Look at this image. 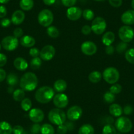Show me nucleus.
Here are the masks:
<instances>
[{
	"label": "nucleus",
	"mask_w": 134,
	"mask_h": 134,
	"mask_svg": "<svg viewBox=\"0 0 134 134\" xmlns=\"http://www.w3.org/2000/svg\"><path fill=\"white\" fill-rule=\"evenodd\" d=\"M13 133V127L11 124L5 121L0 122V134H11Z\"/></svg>",
	"instance_id": "obj_22"
},
{
	"label": "nucleus",
	"mask_w": 134,
	"mask_h": 134,
	"mask_svg": "<svg viewBox=\"0 0 134 134\" xmlns=\"http://www.w3.org/2000/svg\"><path fill=\"white\" fill-rule=\"evenodd\" d=\"M7 82L9 86H16L19 82L18 76L14 73H10L7 77Z\"/></svg>",
	"instance_id": "obj_29"
},
{
	"label": "nucleus",
	"mask_w": 134,
	"mask_h": 134,
	"mask_svg": "<svg viewBox=\"0 0 134 134\" xmlns=\"http://www.w3.org/2000/svg\"><path fill=\"white\" fill-rule=\"evenodd\" d=\"M41 127H42V126H41L39 124L35 123V124H34L33 126H32L31 131H32V133H41Z\"/></svg>",
	"instance_id": "obj_42"
},
{
	"label": "nucleus",
	"mask_w": 134,
	"mask_h": 134,
	"mask_svg": "<svg viewBox=\"0 0 134 134\" xmlns=\"http://www.w3.org/2000/svg\"><path fill=\"white\" fill-rule=\"evenodd\" d=\"M1 49H2V45L0 44V51H1Z\"/></svg>",
	"instance_id": "obj_57"
},
{
	"label": "nucleus",
	"mask_w": 134,
	"mask_h": 134,
	"mask_svg": "<svg viewBox=\"0 0 134 134\" xmlns=\"http://www.w3.org/2000/svg\"><path fill=\"white\" fill-rule=\"evenodd\" d=\"M89 80L93 83H97L100 82L101 78H102V75L100 74V72L99 71H93L89 74Z\"/></svg>",
	"instance_id": "obj_26"
},
{
	"label": "nucleus",
	"mask_w": 134,
	"mask_h": 134,
	"mask_svg": "<svg viewBox=\"0 0 134 134\" xmlns=\"http://www.w3.org/2000/svg\"><path fill=\"white\" fill-rule=\"evenodd\" d=\"M95 1H97V2H103V1H105V0H95Z\"/></svg>",
	"instance_id": "obj_56"
},
{
	"label": "nucleus",
	"mask_w": 134,
	"mask_h": 134,
	"mask_svg": "<svg viewBox=\"0 0 134 134\" xmlns=\"http://www.w3.org/2000/svg\"><path fill=\"white\" fill-rule=\"evenodd\" d=\"M125 58L128 63L134 64V48H131L126 51Z\"/></svg>",
	"instance_id": "obj_34"
},
{
	"label": "nucleus",
	"mask_w": 134,
	"mask_h": 134,
	"mask_svg": "<svg viewBox=\"0 0 134 134\" xmlns=\"http://www.w3.org/2000/svg\"><path fill=\"white\" fill-rule=\"evenodd\" d=\"M122 86L118 83H114V84H113V86L110 87V90H109V91L112 93L114 94H119L122 91Z\"/></svg>",
	"instance_id": "obj_37"
},
{
	"label": "nucleus",
	"mask_w": 134,
	"mask_h": 134,
	"mask_svg": "<svg viewBox=\"0 0 134 134\" xmlns=\"http://www.w3.org/2000/svg\"><path fill=\"white\" fill-rule=\"evenodd\" d=\"M109 113L114 117H120L122 114L123 109L118 104H111L109 107Z\"/></svg>",
	"instance_id": "obj_21"
},
{
	"label": "nucleus",
	"mask_w": 134,
	"mask_h": 134,
	"mask_svg": "<svg viewBox=\"0 0 134 134\" xmlns=\"http://www.w3.org/2000/svg\"><path fill=\"white\" fill-rule=\"evenodd\" d=\"M43 2L46 5H51L55 3L56 0H43Z\"/></svg>",
	"instance_id": "obj_53"
},
{
	"label": "nucleus",
	"mask_w": 134,
	"mask_h": 134,
	"mask_svg": "<svg viewBox=\"0 0 134 134\" xmlns=\"http://www.w3.org/2000/svg\"><path fill=\"white\" fill-rule=\"evenodd\" d=\"M13 65L15 69L20 71H24L26 70L28 66V62L22 57L16 58L13 62Z\"/></svg>",
	"instance_id": "obj_18"
},
{
	"label": "nucleus",
	"mask_w": 134,
	"mask_h": 134,
	"mask_svg": "<svg viewBox=\"0 0 134 134\" xmlns=\"http://www.w3.org/2000/svg\"><path fill=\"white\" fill-rule=\"evenodd\" d=\"M30 119L34 123H40L44 119V113L41 109L35 108L30 110L29 114Z\"/></svg>",
	"instance_id": "obj_15"
},
{
	"label": "nucleus",
	"mask_w": 134,
	"mask_h": 134,
	"mask_svg": "<svg viewBox=\"0 0 134 134\" xmlns=\"http://www.w3.org/2000/svg\"><path fill=\"white\" fill-rule=\"evenodd\" d=\"M21 108L24 111H29L32 108V101L28 98H24L21 101Z\"/></svg>",
	"instance_id": "obj_32"
},
{
	"label": "nucleus",
	"mask_w": 134,
	"mask_h": 134,
	"mask_svg": "<svg viewBox=\"0 0 134 134\" xmlns=\"http://www.w3.org/2000/svg\"><path fill=\"white\" fill-rule=\"evenodd\" d=\"M40 54V51L38 49V48H36V47H32L30 49L29 51V55H30L32 57H38V56Z\"/></svg>",
	"instance_id": "obj_41"
},
{
	"label": "nucleus",
	"mask_w": 134,
	"mask_h": 134,
	"mask_svg": "<svg viewBox=\"0 0 134 134\" xmlns=\"http://www.w3.org/2000/svg\"><path fill=\"white\" fill-rule=\"evenodd\" d=\"M69 127L66 124H61L58 126L57 127V133L59 134H66L68 131Z\"/></svg>",
	"instance_id": "obj_38"
},
{
	"label": "nucleus",
	"mask_w": 134,
	"mask_h": 134,
	"mask_svg": "<svg viewBox=\"0 0 134 134\" xmlns=\"http://www.w3.org/2000/svg\"><path fill=\"white\" fill-rule=\"evenodd\" d=\"M42 65V60L40 57H34L31 60L30 66L34 70H37L40 69V67Z\"/></svg>",
	"instance_id": "obj_33"
},
{
	"label": "nucleus",
	"mask_w": 134,
	"mask_h": 134,
	"mask_svg": "<svg viewBox=\"0 0 134 134\" xmlns=\"http://www.w3.org/2000/svg\"><path fill=\"white\" fill-rule=\"evenodd\" d=\"M6 76H7L6 72L3 69H0V82H3L6 78Z\"/></svg>",
	"instance_id": "obj_52"
},
{
	"label": "nucleus",
	"mask_w": 134,
	"mask_h": 134,
	"mask_svg": "<svg viewBox=\"0 0 134 134\" xmlns=\"http://www.w3.org/2000/svg\"><path fill=\"white\" fill-rule=\"evenodd\" d=\"M82 16L83 19H86V20H91L93 19L95 15L92 10L90 9H86L82 11Z\"/></svg>",
	"instance_id": "obj_35"
},
{
	"label": "nucleus",
	"mask_w": 134,
	"mask_h": 134,
	"mask_svg": "<svg viewBox=\"0 0 134 134\" xmlns=\"http://www.w3.org/2000/svg\"><path fill=\"white\" fill-rule=\"evenodd\" d=\"M109 2L113 7H119L122 4V0H109Z\"/></svg>",
	"instance_id": "obj_44"
},
{
	"label": "nucleus",
	"mask_w": 134,
	"mask_h": 134,
	"mask_svg": "<svg viewBox=\"0 0 134 134\" xmlns=\"http://www.w3.org/2000/svg\"><path fill=\"white\" fill-rule=\"evenodd\" d=\"M7 15V9L5 6H0V18L3 19Z\"/></svg>",
	"instance_id": "obj_49"
},
{
	"label": "nucleus",
	"mask_w": 134,
	"mask_h": 134,
	"mask_svg": "<svg viewBox=\"0 0 134 134\" xmlns=\"http://www.w3.org/2000/svg\"><path fill=\"white\" fill-rule=\"evenodd\" d=\"M133 127L132 122L130 118L125 116H120L116 120L115 127L118 131L124 133L130 132Z\"/></svg>",
	"instance_id": "obj_5"
},
{
	"label": "nucleus",
	"mask_w": 134,
	"mask_h": 134,
	"mask_svg": "<svg viewBox=\"0 0 134 134\" xmlns=\"http://www.w3.org/2000/svg\"><path fill=\"white\" fill-rule=\"evenodd\" d=\"M47 33L49 36L53 38H56L59 37V30L55 26H50L47 28Z\"/></svg>",
	"instance_id": "obj_30"
},
{
	"label": "nucleus",
	"mask_w": 134,
	"mask_h": 134,
	"mask_svg": "<svg viewBox=\"0 0 134 134\" xmlns=\"http://www.w3.org/2000/svg\"><path fill=\"white\" fill-rule=\"evenodd\" d=\"M19 5L23 11H30L34 7V1L33 0H20Z\"/></svg>",
	"instance_id": "obj_25"
},
{
	"label": "nucleus",
	"mask_w": 134,
	"mask_h": 134,
	"mask_svg": "<svg viewBox=\"0 0 134 134\" xmlns=\"http://www.w3.org/2000/svg\"><path fill=\"white\" fill-rule=\"evenodd\" d=\"M131 7H132V8L134 10V0H132V1H131Z\"/></svg>",
	"instance_id": "obj_55"
},
{
	"label": "nucleus",
	"mask_w": 134,
	"mask_h": 134,
	"mask_svg": "<svg viewBox=\"0 0 134 134\" xmlns=\"http://www.w3.org/2000/svg\"><path fill=\"white\" fill-rule=\"evenodd\" d=\"M25 19V14L21 10L15 11L11 16V23L15 25H19L24 22Z\"/></svg>",
	"instance_id": "obj_17"
},
{
	"label": "nucleus",
	"mask_w": 134,
	"mask_h": 134,
	"mask_svg": "<svg viewBox=\"0 0 134 134\" xmlns=\"http://www.w3.org/2000/svg\"><path fill=\"white\" fill-rule=\"evenodd\" d=\"M19 44V41L18 38L12 36L5 37L2 41V46L6 51H14L17 48Z\"/></svg>",
	"instance_id": "obj_9"
},
{
	"label": "nucleus",
	"mask_w": 134,
	"mask_h": 134,
	"mask_svg": "<svg viewBox=\"0 0 134 134\" xmlns=\"http://www.w3.org/2000/svg\"><path fill=\"white\" fill-rule=\"evenodd\" d=\"M38 83L37 76L34 73L30 72L23 74L20 80V87L24 91H33L37 87Z\"/></svg>",
	"instance_id": "obj_1"
},
{
	"label": "nucleus",
	"mask_w": 134,
	"mask_h": 134,
	"mask_svg": "<svg viewBox=\"0 0 134 134\" xmlns=\"http://www.w3.org/2000/svg\"><path fill=\"white\" fill-rule=\"evenodd\" d=\"M53 104L58 109H64L69 104V98L64 93H57L53 99Z\"/></svg>",
	"instance_id": "obj_11"
},
{
	"label": "nucleus",
	"mask_w": 134,
	"mask_h": 134,
	"mask_svg": "<svg viewBox=\"0 0 134 134\" xmlns=\"http://www.w3.org/2000/svg\"><path fill=\"white\" fill-rule=\"evenodd\" d=\"M91 32V26L89 25H85L82 28V33L83 35H89Z\"/></svg>",
	"instance_id": "obj_47"
},
{
	"label": "nucleus",
	"mask_w": 134,
	"mask_h": 134,
	"mask_svg": "<svg viewBox=\"0 0 134 134\" xmlns=\"http://www.w3.org/2000/svg\"><path fill=\"white\" fill-rule=\"evenodd\" d=\"M11 23V20L10 19H7V18H4L0 21V24L3 28H7V27L9 26L10 24Z\"/></svg>",
	"instance_id": "obj_45"
},
{
	"label": "nucleus",
	"mask_w": 134,
	"mask_h": 134,
	"mask_svg": "<svg viewBox=\"0 0 134 134\" xmlns=\"http://www.w3.org/2000/svg\"><path fill=\"white\" fill-rule=\"evenodd\" d=\"M82 115V109L80 107L72 106L67 110L66 117L70 121H76L79 120Z\"/></svg>",
	"instance_id": "obj_12"
},
{
	"label": "nucleus",
	"mask_w": 134,
	"mask_h": 134,
	"mask_svg": "<svg viewBox=\"0 0 134 134\" xmlns=\"http://www.w3.org/2000/svg\"><path fill=\"white\" fill-rule=\"evenodd\" d=\"M48 119L51 124L59 126L64 124L66 119V114L61 109H51L48 114Z\"/></svg>",
	"instance_id": "obj_3"
},
{
	"label": "nucleus",
	"mask_w": 134,
	"mask_h": 134,
	"mask_svg": "<svg viewBox=\"0 0 134 134\" xmlns=\"http://www.w3.org/2000/svg\"><path fill=\"white\" fill-rule=\"evenodd\" d=\"M42 134H55V129L49 124H44L41 127Z\"/></svg>",
	"instance_id": "obj_28"
},
{
	"label": "nucleus",
	"mask_w": 134,
	"mask_h": 134,
	"mask_svg": "<svg viewBox=\"0 0 134 134\" xmlns=\"http://www.w3.org/2000/svg\"><path fill=\"white\" fill-rule=\"evenodd\" d=\"M53 14L49 9H43L39 13L38 16V23L43 27H49L53 21Z\"/></svg>",
	"instance_id": "obj_6"
},
{
	"label": "nucleus",
	"mask_w": 134,
	"mask_h": 134,
	"mask_svg": "<svg viewBox=\"0 0 134 134\" xmlns=\"http://www.w3.org/2000/svg\"><path fill=\"white\" fill-rule=\"evenodd\" d=\"M7 61V59L5 55L3 53H0V67H2L5 65Z\"/></svg>",
	"instance_id": "obj_48"
},
{
	"label": "nucleus",
	"mask_w": 134,
	"mask_h": 134,
	"mask_svg": "<svg viewBox=\"0 0 134 134\" xmlns=\"http://www.w3.org/2000/svg\"><path fill=\"white\" fill-rule=\"evenodd\" d=\"M91 31L97 35H100L104 33L107 28V23L103 18L98 16L94 19L91 23Z\"/></svg>",
	"instance_id": "obj_7"
},
{
	"label": "nucleus",
	"mask_w": 134,
	"mask_h": 134,
	"mask_svg": "<svg viewBox=\"0 0 134 134\" xmlns=\"http://www.w3.org/2000/svg\"><path fill=\"white\" fill-rule=\"evenodd\" d=\"M67 88V83L64 80H57L54 83V89L59 93H62Z\"/></svg>",
	"instance_id": "obj_23"
},
{
	"label": "nucleus",
	"mask_w": 134,
	"mask_h": 134,
	"mask_svg": "<svg viewBox=\"0 0 134 134\" xmlns=\"http://www.w3.org/2000/svg\"><path fill=\"white\" fill-rule=\"evenodd\" d=\"M118 36L123 42L129 43L133 39L134 31L130 26H122L118 30Z\"/></svg>",
	"instance_id": "obj_8"
},
{
	"label": "nucleus",
	"mask_w": 134,
	"mask_h": 134,
	"mask_svg": "<svg viewBox=\"0 0 134 134\" xmlns=\"http://www.w3.org/2000/svg\"><path fill=\"white\" fill-rule=\"evenodd\" d=\"M55 92L49 86H42L40 87L35 93V98L38 102L42 104L48 103L53 99Z\"/></svg>",
	"instance_id": "obj_2"
},
{
	"label": "nucleus",
	"mask_w": 134,
	"mask_h": 134,
	"mask_svg": "<svg viewBox=\"0 0 134 134\" xmlns=\"http://www.w3.org/2000/svg\"><path fill=\"white\" fill-rule=\"evenodd\" d=\"M81 51L86 55H94L97 51V47L95 43L91 41H86L81 45Z\"/></svg>",
	"instance_id": "obj_13"
},
{
	"label": "nucleus",
	"mask_w": 134,
	"mask_h": 134,
	"mask_svg": "<svg viewBox=\"0 0 134 134\" xmlns=\"http://www.w3.org/2000/svg\"><path fill=\"white\" fill-rule=\"evenodd\" d=\"M10 0H0V3L2 4H5V3H7L9 2Z\"/></svg>",
	"instance_id": "obj_54"
},
{
	"label": "nucleus",
	"mask_w": 134,
	"mask_h": 134,
	"mask_svg": "<svg viewBox=\"0 0 134 134\" xmlns=\"http://www.w3.org/2000/svg\"><path fill=\"white\" fill-rule=\"evenodd\" d=\"M55 55V47L51 45H47L45 46L42 50L40 51L41 59L45 60V61H49L51 60L54 57Z\"/></svg>",
	"instance_id": "obj_10"
},
{
	"label": "nucleus",
	"mask_w": 134,
	"mask_h": 134,
	"mask_svg": "<svg viewBox=\"0 0 134 134\" xmlns=\"http://www.w3.org/2000/svg\"><path fill=\"white\" fill-rule=\"evenodd\" d=\"M24 130L23 127L19 125H16V126H14L13 127V134H24Z\"/></svg>",
	"instance_id": "obj_40"
},
{
	"label": "nucleus",
	"mask_w": 134,
	"mask_h": 134,
	"mask_svg": "<svg viewBox=\"0 0 134 134\" xmlns=\"http://www.w3.org/2000/svg\"><path fill=\"white\" fill-rule=\"evenodd\" d=\"M102 134H116V129L114 126L109 124L103 127Z\"/></svg>",
	"instance_id": "obj_31"
},
{
	"label": "nucleus",
	"mask_w": 134,
	"mask_h": 134,
	"mask_svg": "<svg viewBox=\"0 0 134 134\" xmlns=\"http://www.w3.org/2000/svg\"><path fill=\"white\" fill-rule=\"evenodd\" d=\"M104 100L106 103L109 104H111L115 100V95L112 93L110 91H107L103 95Z\"/></svg>",
	"instance_id": "obj_36"
},
{
	"label": "nucleus",
	"mask_w": 134,
	"mask_h": 134,
	"mask_svg": "<svg viewBox=\"0 0 134 134\" xmlns=\"http://www.w3.org/2000/svg\"><path fill=\"white\" fill-rule=\"evenodd\" d=\"M57 134H59V133H57Z\"/></svg>",
	"instance_id": "obj_59"
},
{
	"label": "nucleus",
	"mask_w": 134,
	"mask_h": 134,
	"mask_svg": "<svg viewBox=\"0 0 134 134\" xmlns=\"http://www.w3.org/2000/svg\"><path fill=\"white\" fill-rule=\"evenodd\" d=\"M123 112L126 115H130L133 112V108L131 106H130V105H127V106H126L124 108Z\"/></svg>",
	"instance_id": "obj_50"
},
{
	"label": "nucleus",
	"mask_w": 134,
	"mask_h": 134,
	"mask_svg": "<svg viewBox=\"0 0 134 134\" xmlns=\"http://www.w3.org/2000/svg\"><path fill=\"white\" fill-rule=\"evenodd\" d=\"M31 134H35V133H31Z\"/></svg>",
	"instance_id": "obj_58"
},
{
	"label": "nucleus",
	"mask_w": 134,
	"mask_h": 134,
	"mask_svg": "<svg viewBox=\"0 0 134 134\" xmlns=\"http://www.w3.org/2000/svg\"><path fill=\"white\" fill-rule=\"evenodd\" d=\"M13 98L16 101H22L25 98V93L22 89H17L13 93Z\"/></svg>",
	"instance_id": "obj_27"
},
{
	"label": "nucleus",
	"mask_w": 134,
	"mask_h": 134,
	"mask_svg": "<svg viewBox=\"0 0 134 134\" xmlns=\"http://www.w3.org/2000/svg\"><path fill=\"white\" fill-rule=\"evenodd\" d=\"M20 43L24 47H32L36 44V40L33 37L26 35L20 38Z\"/></svg>",
	"instance_id": "obj_19"
},
{
	"label": "nucleus",
	"mask_w": 134,
	"mask_h": 134,
	"mask_svg": "<svg viewBox=\"0 0 134 134\" xmlns=\"http://www.w3.org/2000/svg\"><path fill=\"white\" fill-rule=\"evenodd\" d=\"M127 43H124V42H122V43H120L116 47V51L118 53H122L123 52L124 50H126V49L127 48Z\"/></svg>",
	"instance_id": "obj_46"
},
{
	"label": "nucleus",
	"mask_w": 134,
	"mask_h": 134,
	"mask_svg": "<svg viewBox=\"0 0 134 134\" xmlns=\"http://www.w3.org/2000/svg\"><path fill=\"white\" fill-rule=\"evenodd\" d=\"M114 51V47H113L112 45L106 46V48H105V52H106L107 54H108V55H112V54H113Z\"/></svg>",
	"instance_id": "obj_51"
},
{
	"label": "nucleus",
	"mask_w": 134,
	"mask_h": 134,
	"mask_svg": "<svg viewBox=\"0 0 134 134\" xmlns=\"http://www.w3.org/2000/svg\"><path fill=\"white\" fill-rule=\"evenodd\" d=\"M77 0H61L62 3L64 6L67 7H73L76 3Z\"/></svg>",
	"instance_id": "obj_39"
},
{
	"label": "nucleus",
	"mask_w": 134,
	"mask_h": 134,
	"mask_svg": "<svg viewBox=\"0 0 134 134\" xmlns=\"http://www.w3.org/2000/svg\"><path fill=\"white\" fill-rule=\"evenodd\" d=\"M103 77L107 83L114 84L119 80L120 73L114 67H108L103 71Z\"/></svg>",
	"instance_id": "obj_4"
},
{
	"label": "nucleus",
	"mask_w": 134,
	"mask_h": 134,
	"mask_svg": "<svg viewBox=\"0 0 134 134\" xmlns=\"http://www.w3.org/2000/svg\"><path fill=\"white\" fill-rule=\"evenodd\" d=\"M121 20L126 25L134 24V10H128L124 13L121 16Z\"/></svg>",
	"instance_id": "obj_16"
},
{
	"label": "nucleus",
	"mask_w": 134,
	"mask_h": 134,
	"mask_svg": "<svg viewBox=\"0 0 134 134\" xmlns=\"http://www.w3.org/2000/svg\"><path fill=\"white\" fill-rule=\"evenodd\" d=\"M23 34H24V32H23V29L21 28H16L13 31V36H15L16 38H22Z\"/></svg>",
	"instance_id": "obj_43"
},
{
	"label": "nucleus",
	"mask_w": 134,
	"mask_h": 134,
	"mask_svg": "<svg viewBox=\"0 0 134 134\" xmlns=\"http://www.w3.org/2000/svg\"><path fill=\"white\" fill-rule=\"evenodd\" d=\"M94 132L93 127L89 124L82 125L78 130V134H94Z\"/></svg>",
	"instance_id": "obj_24"
},
{
	"label": "nucleus",
	"mask_w": 134,
	"mask_h": 134,
	"mask_svg": "<svg viewBox=\"0 0 134 134\" xmlns=\"http://www.w3.org/2000/svg\"><path fill=\"white\" fill-rule=\"evenodd\" d=\"M82 15V10L78 7H69L66 11V16L70 20L76 21Z\"/></svg>",
	"instance_id": "obj_14"
},
{
	"label": "nucleus",
	"mask_w": 134,
	"mask_h": 134,
	"mask_svg": "<svg viewBox=\"0 0 134 134\" xmlns=\"http://www.w3.org/2000/svg\"><path fill=\"white\" fill-rule=\"evenodd\" d=\"M114 40H115V35L113 32L110 31L104 34V35L102 36L103 43L106 46L112 45V43L114 42Z\"/></svg>",
	"instance_id": "obj_20"
}]
</instances>
